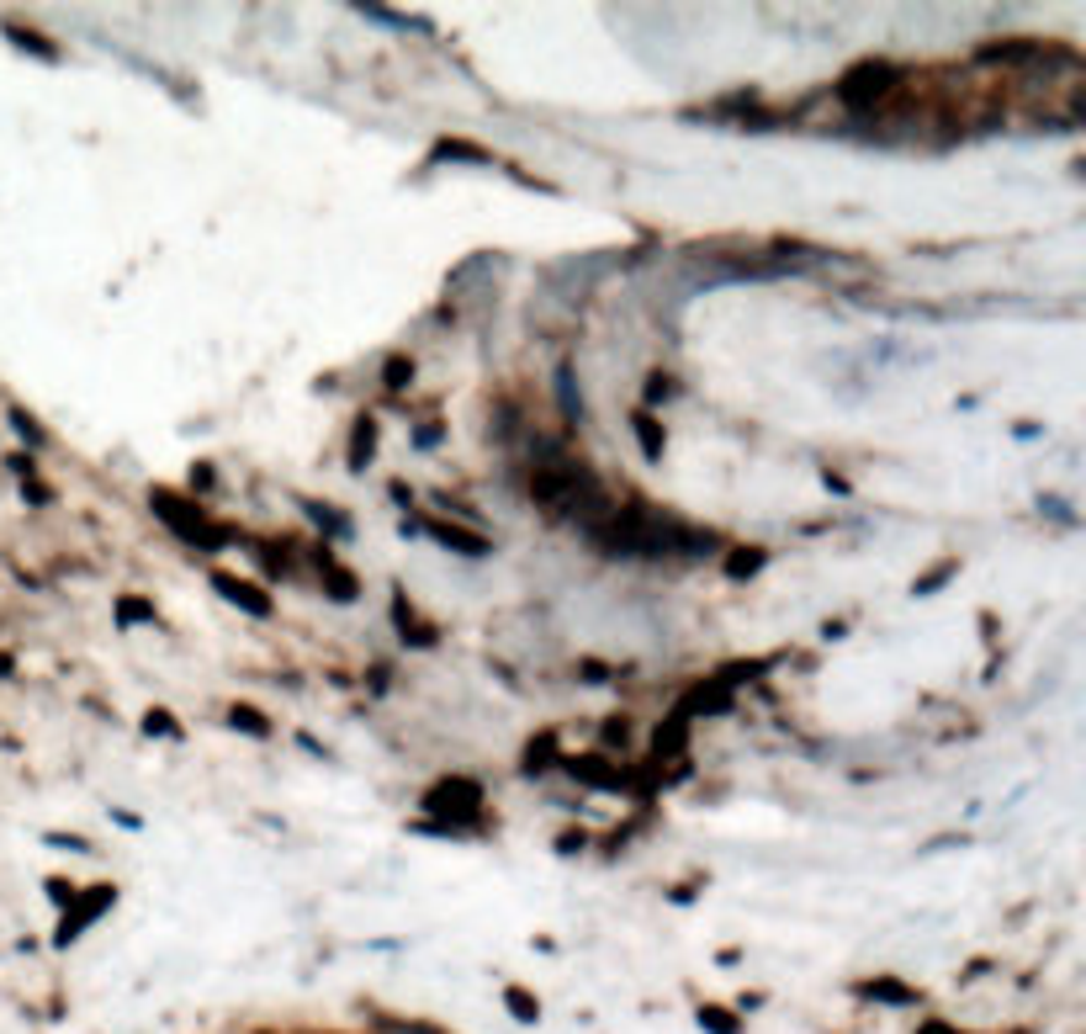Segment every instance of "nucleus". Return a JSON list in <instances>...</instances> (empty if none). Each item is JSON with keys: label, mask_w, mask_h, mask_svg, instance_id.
<instances>
[{"label": "nucleus", "mask_w": 1086, "mask_h": 1034, "mask_svg": "<svg viewBox=\"0 0 1086 1034\" xmlns=\"http://www.w3.org/2000/svg\"><path fill=\"white\" fill-rule=\"evenodd\" d=\"M646 398H674V377H646Z\"/></svg>", "instance_id": "nucleus-27"}, {"label": "nucleus", "mask_w": 1086, "mask_h": 1034, "mask_svg": "<svg viewBox=\"0 0 1086 1034\" xmlns=\"http://www.w3.org/2000/svg\"><path fill=\"white\" fill-rule=\"evenodd\" d=\"M371 446H377V430H371V419H361V424H356V441H350V467H356V472L371 461Z\"/></svg>", "instance_id": "nucleus-18"}, {"label": "nucleus", "mask_w": 1086, "mask_h": 1034, "mask_svg": "<svg viewBox=\"0 0 1086 1034\" xmlns=\"http://www.w3.org/2000/svg\"><path fill=\"white\" fill-rule=\"evenodd\" d=\"M112 902H118V891H112V886H96V891H85L81 902H75V912H64V923H59L53 945H70V939H81L85 923H90L101 908H112Z\"/></svg>", "instance_id": "nucleus-5"}, {"label": "nucleus", "mask_w": 1086, "mask_h": 1034, "mask_svg": "<svg viewBox=\"0 0 1086 1034\" xmlns=\"http://www.w3.org/2000/svg\"><path fill=\"white\" fill-rule=\"evenodd\" d=\"M684 743H689V722L684 716H668V727H657V738H652V753L674 759V753H684Z\"/></svg>", "instance_id": "nucleus-9"}, {"label": "nucleus", "mask_w": 1086, "mask_h": 1034, "mask_svg": "<svg viewBox=\"0 0 1086 1034\" xmlns=\"http://www.w3.org/2000/svg\"><path fill=\"white\" fill-rule=\"evenodd\" d=\"M435 160H461V165H493V155H488V149H478V144H461V138L441 144V149H435Z\"/></svg>", "instance_id": "nucleus-15"}, {"label": "nucleus", "mask_w": 1086, "mask_h": 1034, "mask_svg": "<svg viewBox=\"0 0 1086 1034\" xmlns=\"http://www.w3.org/2000/svg\"><path fill=\"white\" fill-rule=\"evenodd\" d=\"M631 430H637V441H642V452L652 456V461H657V456H663V446H668V435H663V424H657V419H652V414H646V409H637V414H631Z\"/></svg>", "instance_id": "nucleus-11"}, {"label": "nucleus", "mask_w": 1086, "mask_h": 1034, "mask_svg": "<svg viewBox=\"0 0 1086 1034\" xmlns=\"http://www.w3.org/2000/svg\"><path fill=\"white\" fill-rule=\"evenodd\" d=\"M419 531V537H435L441 546L461 552V557H488V541L472 537V531H456V526H441V520H403V537Z\"/></svg>", "instance_id": "nucleus-4"}, {"label": "nucleus", "mask_w": 1086, "mask_h": 1034, "mask_svg": "<svg viewBox=\"0 0 1086 1034\" xmlns=\"http://www.w3.org/2000/svg\"><path fill=\"white\" fill-rule=\"evenodd\" d=\"M144 733H149V738H181V727H175L170 711H149V716H144Z\"/></svg>", "instance_id": "nucleus-21"}, {"label": "nucleus", "mask_w": 1086, "mask_h": 1034, "mask_svg": "<svg viewBox=\"0 0 1086 1034\" xmlns=\"http://www.w3.org/2000/svg\"><path fill=\"white\" fill-rule=\"evenodd\" d=\"M859 993H864V997H875V1002H896V1008L917 1002V993H912V987H901V982H890V976H880V982H864Z\"/></svg>", "instance_id": "nucleus-13"}, {"label": "nucleus", "mask_w": 1086, "mask_h": 1034, "mask_svg": "<svg viewBox=\"0 0 1086 1034\" xmlns=\"http://www.w3.org/2000/svg\"><path fill=\"white\" fill-rule=\"evenodd\" d=\"M11 42H16V48H27V53H38V59H48V64L59 59V48H53L48 38H38V33H27V27H11Z\"/></svg>", "instance_id": "nucleus-19"}, {"label": "nucleus", "mask_w": 1086, "mask_h": 1034, "mask_svg": "<svg viewBox=\"0 0 1086 1034\" xmlns=\"http://www.w3.org/2000/svg\"><path fill=\"white\" fill-rule=\"evenodd\" d=\"M949 574H960V563H954V557H949V563H938L933 574H923V579L912 583V594H933V589H943V579H949Z\"/></svg>", "instance_id": "nucleus-20"}, {"label": "nucleus", "mask_w": 1086, "mask_h": 1034, "mask_svg": "<svg viewBox=\"0 0 1086 1034\" xmlns=\"http://www.w3.org/2000/svg\"><path fill=\"white\" fill-rule=\"evenodd\" d=\"M604 743H626V722H604Z\"/></svg>", "instance_id": "nucleus-31"}, {"label": "nucleus", "mask_w": 1086, "mask_h": 1034, "mask_svg": "<svg viewBox=\"0 0 1086 1034\" xmlns=\"http://www.w3.org/2000/svg\"><path fill=\"white\" fill-rule=\"evenodd\" d=\"M414 441H419V446H435V441H441V424H424V430H419Z\"/></svg>", "instance_id": "nucleus-32"}, {"label": "nucleus", "mask_w": 1086, "mask_h": 1034, "mask_svg": "<svg viewBox=\"0 0 1086 1034\" xmlns=\"http://www.w3.org/2000/svg\"><path fill=\"white\" fill-rule=\"evenodd\" d=\"M557 738L552 733H541V738H530V748H525V775H541V770H552L557 759Z\"/></svg>", "instance_id": "nucleus-14"}, {"label": "nucleus", "mask_w": 1086, "mask_h": 1034, "mask_svg": "<svg viewBox=\"0 0 1086 1034\" xmlns=\"http://www.w3.org/2000/svg\"><path fill=\"white\" fill-rule=\"evenodd\" d=\"M504 1002H509V1013H515L520 1024H535V1019H541V1002L525 993V987H509V993H504Z\"/></svg>", "instance_id": "nucleus-17"}, {"label": "nucleus", "mask_w": 1086, "mask_h": 1034, "mask_svg": "<svg viewBox=\"0 0 1086 1034\" xmlns=\"http://www.w3.org/2000/svg\"><path fill=\"white\" fill-rule=\"evenodd\" d=\"M149 504H155V515H160L164 526H170V531H181L192 546H207V552H212V546H229V531H223V526H212V520L201 515L197 498H175L170 489H155V498H149Z\"/></svg>", "instance_id": "nucleus-1"}, {"label": "nucleus", "mask_w": 1086, "mask_h": 1034, "mask_svg": "<svg viewBox=\"0 0 1086 1034\" xmlns=\"http://www.w3.org/2000/svg\"><path fill=\"white\" fill-rule=\"evenodd\" d=\"M393 616H398V637L403 642H414V648H435V631L424 626V620H414L403 611V600H393Z\"/></svg>", "instance_id": "nucleus-12"}, {"label": "nucleus", "mask_w": 1086, "mask_h": 1034, "mask_svg": "<svg viewBox=\"0 0 1086 1034\" xmlns=\"http://www.w3.org/2000/svg\"><path fill=\"white\" fill-rule=\"evenodd\" d=\"M408 377H414V361H403V356H393V361H387V387H403Z\"/></svg>", "instance_id": "nucleus-26"}, {"label": "nucleus", "mask_w": 1086, "mask_h": 1034, "mask_svg": "<svg viewBox=\"0 0 1086 1034\" xmlns=\"http://www.w3.org/2000/svg\"><path fill=\"white\" fill-rule=\"evenodd\" d=\"M721 711H731V690H726L721 679H705V685H694L684 701H679V711L674 716H721Z\"/></svg>", "instance_id": "nucleus-6"}, {"label": "nucleus", "mask_w": 1086, "mask_h": 1034, "mask_svg": "<svg viewBox=\"0 0 1086 1034\" xmlns=\"http://www.w3.org/2000/svg\"><path fill=\"white\" fill-rule=\"evenodd\" d=\"M303 509H308V515H313V520H319L323 531H334V537H345V531H350V526H345V520H340V515H334V509H319V504H303Z\"/></svg>", "instance_id": "nucleus-25"}, {"label": "nucleus", "mask_w": 1086, "mask_h": 1034, "mask_svg": "<svg viewBox=\"0 0 1086 1034\" xmlns=\"http://www.w3.org/2000/svg\"><path fill=\"white\" fill-rule=\"evenodd\" d=\"M583 679H589V685H604V679H609V668H604V663H583Z\"/></svg>", "instance_id": "nucleus-30"}, {"label": "nucleus", "mask_w": 1086, "mask_h": 1034, "mask_svg": "<svg viewBox=\"0 0 1086 1034\" xmlns=\"http://www.w3.org/2000/svg\"><path fill=\"white\" fill-rule=\"evenodd\" d=\"M764 563H768L764 546H737V552H726V579H753Z\"/></svg>", "instance_id": "nucleus-10"}, {"label": "nucleus", "mask_w": 1086, "mask_h": 1034, "mask_svg": "<svg viewBox=\"0 0 1086 1034\" xmlns=\"http://www.w3.org/2000/svg\"><path fill=\"white\" fill-rule=\"evenodd\" d=\"M700 1024H705L711 1034H737V1019L721 1013V1008H700Z\"/></svg>", "instance_id": "nucleus-23"}, {"label": "nucleus", "mask_w": 1086, "mask_h": 1034, "mask_svg": "<svg viewBox=\"0 0 1086 1034\" xmlns=\"http://www.w3.org/2000/svg\"><path fill=\"white\" fill-rule=\"evenodd\" d=\"M424 807L445 817L441 833H456V827H478V812H483V786L478 780H441V786L424 796Z\"/></svg>", "instance_id": "nucleus-2"}, {"label": "nucleus", "mask_w": 1086, "mask_h": 1034, "mask_svg": "<svg viewBox=\"0 0 1086 1034\" xmlns=\"http://www.w3.org/2000/svg\"><path fill=\"white\" fill-rule=\"evenodd\" d=\"M118 620H127V626H133V620H155V605H149V600H133V594H122V600H118Z\"/></svg>", "instance_id": "nucleus-22"}, {"label": "nucleus", "mask_w": 1086, "mask_h": 1034, "mask_svg": "<svg viewBox=\"0 0 1086 1034\" xmlns=\"http://www.w3.org/2000/svg\"><path fill=\"white\" fill-rule=\"evenodd\" d=\"M48 897H53V902H75V886H64V881H48Z\"/></svg>", "instance_id": "nucleus-29"}, {"label": "nucleus", "mask_w": 1086, "mask_h": 1034, "mask_svg": "<svg viewBox=\"0 0 1086 1034\" xmlns=\"http://www.w3.org/2000/svg\"><path fill=\"white\" fill-rule=\"evenodd\" d=\"M923 1034H954V1030H949V1024H927Z\"/></svg>", "instance_id": "nucleus-33"}, {"label": "nucleus", "mask_w": 1086, "mask_h": 1034, "mask_svg": "<svg viewBox=\"0 0 1086 1034\" xmlns=\"http://www.w3.org/2000/svg\"><path fill=\"white\" fill-rule=\"evenodd\" d=\"M563 770H572L578 780H589V786H604V790H620L631 775L626 770H615V764H604V759H563Z\"/></svg>", "instance_id": "nucleus-8"}, {"label": "nucleus", "mask_w": 1086, "mask_h": 1034, "mask_svg": "<svg viewBox=\"0 0 1086 1034\" xmlns=\"http://www.w3.org/2000/svg\"><path fill=\"white\" fill-rule=\"evenodd\" d=\"M229 727H239L249 738H271V722H266L255 705H234V711H229Z\"/></svg>", "instance_id": "nucleus-16"}, {"label": "nucleus", "mask_w": 1086, "mask_h": 1034, "mask_svg": "<svg viewBox=\"0 0 1086 1034\" xmlns=\"http://www.w3.org/2000/svg\"><path fill=\"white\" fill-rule=\"evenodd\" d=\"M212 583H218V594L229 600V605H239V611H249V616H271V594H260V589H249V583H239L234 574H212Z\"/></svg>", "instance_id": "nucleus-7"}, {"label": "nucleus", "mask_w": 1086, "mask_h": 1034, "mask_svg": "<svg viewBox=\"0 0 1086 1034\" xmlns=\"http://www.w3.org/2000/svg\"><path fill=\"white\" fill-rule=\"evenodd\" d=\"M1039 509H1049V515H1054L1060 526H1076V515H1071V509H1065L1060 498H1039Z\"/></svg>", "instance_id": "nucleus-28"}, {"label": "nucleus", "mask_w": 1086, "mask_h": 1034, "mask_svg": "<svg viewBox=\"0 0 1086 1034\" xmlns=\"http://www.w3.org/2000/svg\"><path fill=\"white\" fill-rule=\"evenodd\" d=\"M896 85H901V70H896V64H859V70H848L843 75L838 96H843L853 112H869L875 101H886Z\"/></svg>", "instance_id": "nucleus-3"}, {"label": "nucleus", "mask_w": 1086, "mask_h": 1034, "mask_svg": "<svg viewBox=\"0 0 1086 1034\" xmlns=\"http://www.w3.org/2000/svg\"><path fill=\"white\" fill-rule=\"evenodd\" d=\"M557 387H563V409H567V419H583V398L572 393V372L563 367V377H557Z\"/></svg>", "instance_id": "nucleus-24"}]
</instances>
